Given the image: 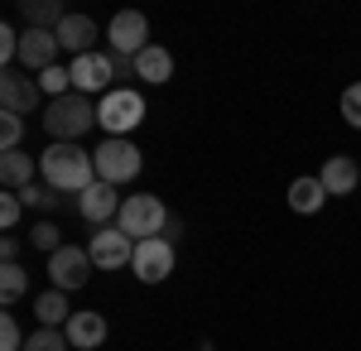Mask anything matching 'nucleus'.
<instances>
[{
    "label": "nucleus",
    "mask_w": 361,
    "mask_h": 351,
    "mask_svg": "<svg viewBox=\"0 0 361 351\" xmlns=\"http://www.w3.org/2000/svg\"><path fill=\"white\" fill-rule=\"evenodd\" d=\"M140 121H145V97L130 87H116V92H106V101H97V125L111 140H126Z\"/></svg>",
    "instance_id": "4"
},
{
    "label": "nucleus",
    "mask_w": 361,
    "mask_h": 351,
    "mask_svg": "<svg viewBox=\"0 0 361 351\" xmlns=\"http://www.w3.org/2000/svg\"><path fill=\"white\" fill-rule=\"evenodd\" d=\"M63 332H68V342L78 351H97L106 342V318H102V313H73Z\"/></svg>",
    "instance_id": "16"
},
{
    "label": "nucleus",
    "mask_w": 361,
    "mask_h": 351,
    "mask_svg": "<svg viewBox=\"0 0 361 351\" xmlns=\"http://www.w3.org/2000/svg\"><path fill=\"white\" fill-rule=\"evenodd\" d=\"M68 332H58V327H39V332H29L25 351H68Z\"/></svg>",
    "instance_id": "24"
},
{
    "label": "nucleus",
    "mask_w": 361,
    "mask_h": 351,
    "mask_svg": "<svg viewBox=\"0 0 361 351\" xmlns=\"http://www.w3.org/2000/svg\"><path fill=\"white\" fill-rule=\"evenodd\" d=\"M135 78L149 82V87H164V82L173 78V54H169V49H159V44H149V49L135 58Z\"/></svg>",
    "instance_id": "19"
},
{
    "label": "nucleus",
    "mask_w": 361,
    "mask_h": 351,
    "mask_svg": "<svg viewBox=\"0 0 361 351\" xmlns=\"http://www.w3.org/2000/svg\"><path fill=\"white\" fill-rule=\"evenodd\" d=\"M20 202H25V207H49V212H54L58 202H63V192H54L44 178H39V183H29V188L20 192Z\"/></svg>",
    "instance_id": "26"
},
{
    "label": "nucleus",
    "mask_w": 361,
    "mask_h": 351,
    "mask_svg": "<svg viewBox=\"0 0 361 351\" xmlns=\"http://www.w3.org/2000/svg\"><path fill=\"white\" fill-rule=\"evenodd\" d=\"M39 87H44V97H49V101H58V97H68V92H73V73H68L63 63H54V68H44V73H39Z\"/></svg>",
    "instance_id": "23"
},
{
    "label": "nucleus",
    "mask_w": 361,
    "mask_h": 351,
    "mask_svg": "<svg viewBox=\"0 0 361 351\" xmlns=\"http://www.w3.org/2000/svg\"><path fill=\"white\" fill-rule=\"evenodd\" d=\"M58 54H63V44H58L54 29H25V34H20V63H25L34 78H39L44 68H54Z\"/></svg>",
    "instance_id": "12"
},
{
    "label": "nucleus",
    "mask_w": 361,
    "mask_h": 351,
    "mask_svg": "<svg viewBox=\"0 0 361 351\" xmlns=\"http://www.w3.org/2000/svg\"><path fill=\"white\" fill-rule=\"evenodd\" d=\"M342 121H347L352 130H361V82H352V87L342 92Z\"/></svg>",
    "instance_id": "29"
},
{
    "label": "nucleus",
    "mask_w": 361,
    "mask_h": 351,
    "mask_svg": "<svg viewBox=\"0 0 361 351\" xmlns=\"http://www.w3.org/2000/svg\"><path fill=\"white\" fill-rule=\"evenodd\" d=\"M25 294H29L25 265H5V270H0V298H5V303H20Z\"/></svg>",
    "instance_id": "22"
},
{
    "label": "nucleus",
    "mask_w": 361,
    "mask_h": 351,
    "mask_svg": "<svg viewBox=\"0 0 361 351\" xmlns=\"http://www.w3.org/2000/svg\"><path fill=\"white\" fill-rule=\"evenodd\" d=\"M164 241H169V245H178V241H183V216H169V226H164Z\"/></svg>",
    "instance_id": "33"
},
{
    "label": "nucleus",
    "mask_w": 361,
    "mask_h": 351,
    "mask_svg": "<svg viewBox=\"0 0 361 351\" xmlns=\"http://www.w3.org/2000/svg\"><path fill=\"white\" fill-rule=\"evenodd\" d=\"M87 255H92V265H102V270H121V265H130L135 260V241L121 231V226H102L92 245H87Z\"/></svg>",
    "instance_id": "9"
},
{
    "label": "nucleus",
    "mask_w": 361,
    "mask_h": 351,
    "mask_svg": "<svg viewBox=\"0 0 361 351\" xmlns=\"http://www.w3.org/2000/svg\"><path fill=\"white\" fill-rule=\"evenodd\" d=\"M97 125V101H87L82 92H68V97H58V101H49L44 106V130L54 140H82L87 130Z\"/></svg>",
    "instance_id": "2"
},
{
    "label": "nucleus",
    "mask_w": 361,
    "mask_h": 351,
    "mask_svg": "<svg viewBox=\"0 0 361 351\" xmlns=\"http://www.w3.org/2000/svg\"><path fill=\"white\" fill-rule=\"evenodd\" d=\"M0 183H5V192H25L29 183H39V159L25 149L0 154Z\"/></svg>",
    "instance_id": "14"
},
{
    "label": "nucleus",
    "mask_w": 361,
    "mask_h": 351,
    "mask_svg": "<svg viewBox=\"0 0 361 351\" xmlns=\"http://www.w3.org/2000/svg\"><path fill=\"white\" fill-rule=\"evenodd\" d=\"M97 178L102 183H130V178H140V168H145V154H140L135 140H102L97 144Z\"/></svg>",
    "instance_id": "5"
},
{
    "label": "nucleus",
    "mask_w": 361,
    "mask_h": 351,
    "mask_svg": "<svg viewBox=\"0 0 361 351\" xmlns=\"http://www.w3.org/2000/svg\"><path fill=\"white\" fill-rule=\"evenodd\" d=\"M20 216H25L20 192H5V197H0V226H5V231H15V226H20Z\"/></svg>",
    "instance_id": "30"
},
{
    "label": "nucleus",
    "mask_w": 361,
    "mask_h": 351,
    "mask_svg": "<svg viewBox=\"0 0 361 351\" xmlns=\"http://www.w3.org/2000/svg\"><path fill=\"white\" fill-rule=\"evenodd\" d=\"M121 202H126V197L116 192V183H102V178H97V183L78 197V216H82V221H92V226L102 231L111 216H121Z\"/></svg>",
    "instance_id": "11"
},
{
    "label": "nucleus",
    "mask_w": 361,
    "mask_h": 351,
    "mask_svg": "<svg viewBox=\"0 0 361 351\" xmlns=\"http://www.w3.org/2000/svg\"><path fill=\"white\" fill-rule=\"evenodd\" d=\"M39 101H44V87H39V78L5 68V78H0V106L10 111V116H29Z\"/></svg>",
    "instance_id": "10"
},
{
    "label": "nucleus",
    "mask_w": 361,
    "mask_h": 351,
    "mask_svg": "<svg viewBox=\"0 0 361 351\" xmlns=\"http://www.w3.org/2000/svg\"><path fill=\"white\" fill-rule=\"evenodd\" d=\"M0 260H5V265H20V241H15V236L0 241Z\"/></svg>",
    "instance_id": "32"
},
{
    "label": "nucleus",
    "mask_w": 361,
    "mask_h": 351,
    "mask_svg": "<svg viewBox=\"0 0 361 351\" xmlns=\"http://www.w3.org/2000/svg\"><path fill=\"white\" fill-rule=\"evenodd\" d=\"M29 245H34V250H49V255H54V250H63V236H58V226L54 221H34V226H29Z\"/></svg>",
    "instance_id": "25"
},
{
    "label": "nucleus",
    "mask_w": 361,
    "mask_h": 351,
    "mask_svg": "<svg viewBox=\"0 0 361 351\" xmlns=\"http://www.w3.org/2000/svg\"><path fill=\"white\" fill-rule=\"evenodd\" d=\"M116 226H121L135 245L140 241H154V236H164V226H169V207L154 197V192H135V197H126V202H121Z\"/></svg>",
    "instance_id": "3"
},
{
    "label": "nucleus",
    "mask_w": 361,
    "mask_h": 351,
    "mask_svg": "<svg viewBox=\"0 0 361 351\" xmlns=\"http://www.w3.org/2000/svg\"><path fill=\"white\" fill-rule=\"evenodd\" d=\"M25 20H29V29H49V25L58 29L68 20V10L58 0H25Z\"/></svg>",
    "instance_id": "21"
},
{
    "label": "nucleus",
    "mask_w": 361,
    "mask_h": 351,
    "mask_svg": "<svg viewBox=\"0 0 361 351\" xmlns=\"http://www.w3.org/2000/svg\"><path fill=\"white\" fill-rule=\"evenodd\" d=\"M20 140H25V116L0 111V144H5V154H10V149H20Z\"/></svg>",
    "instance_id": "27"
},
{
    "label": "nucleus",
    "mask_w": 361,
    "mask_h": 351,
    "mask_svg": "<svg viewBox=\"0 0 361 351\" xmlns=\"http://www.w3.org/2000/svg\"><path fill=\"white\" fill-rule=\"evenodd\" d=\"M0 63H20V29L0 25Z\"/></svg>",
    "instance_id": "31"
},
{
    "label": "nucleus",
    "mask_w": 361,
    "mask_h": 351,
    "mask_svg": "<svg viewBox=\"0 0 361 351\" xmlns=\"http://www.w3.org/2000/svg\"><path fill=\"white\" fill-rule=\"evenodd\" d=\"M54 34H58V44H63V49H68L73 58L92 54V44H97V25H92L87 15H68V20H63Z\"/></svg>",
    "instance_id": "17"
},
{
    "label": "nucleus",
    "mask_w": 361,
    "mask_h": 351,
    "mask_svg": "<svg viewBox=\"0 0 361 351\" xmlns=\"http://www.w3.org/2000/svg\"><path fill=\"white\" fill-rule=\"evenodd\" d=\"M173 245L164 236H154V241H140L135 245V260H130V270H135L140 284H164L169 274H173Z\"/></svg>",
    "instance_id": "8"
},
{
    "label": "nucleus",
    "mask_w": 361,
    "mask_h": 351,
    "mask_svg": "<svg viewBox=\"0 0 361 351\" xmlns=\"http://www.w3.org/2000/svg\"><path fill=\"white\" fill-rule=\"evenodd\" d=\"M39 178L49 183L54 192H73V197H82L92 183H97V159L87 154L82 144H68V140H54L44 154H39Z\"/></svg>",
    "instance_id": "1"
},
{
    "label": "nucleus",
    "mask_w": 361,
    "mask_h": 351,
    "mask_svg": "<svg viewBox=\"0 0 361 351\" xmlns=\"http://www.w3.org/2000/svg\"><path fill=\"white\" fill-rule=\"evenodd\" d=\"M318 178H323V188H328V197H347V192H357V183H361V168H357V159H347V154H333V159L318 168Z\"/></svg>",
    "instance_id": "15"
},
{
    "label": "nucleus",
    "mask_w": 361,
    "mask_h": 351,
    "mask_svg": "<svg viewBox=\"0 0 361 351\" xmlns=\"http://www.w3.org/2000/svg\"><path fill=\"white\" fill-rule=\"evenodd\" d=\"M34 318H39V327H68V294L63 289H49V294L34 298Z\"/></svg>",
    "instance_id": "20"
},
{
    "label": "nucleus",
    "mask_w": 361,
    "mask_h": 351,
    "mask_svg": "<svg viewBox=\"0 0 361 351\" xmlns=\"http://www.w3.org/2000/svg\"><path fill=\"white\" fill-rule=\"evenodd\" d=\"M323 202H328V188H323V178H318V173H304V178H294V183H289V207H294L299 216H313Z\"/></svg>",
    "instance_id": "18"
},
{
    "label": "nucleus",
    "mask_w": 361,
    "mask_h": 351,
    "mask_svg": "<svg viewBox=\"0 0 361 351\" xmlns=\"http://www.w3.org/2000/svg\"><path fill=\"white\" fill-rule=\"evenodd\" d=\"M49 279H54V289L63 294H78L87 279H92V255H87L82 245H63L49 255Z\"/></svg>",
    "instance_id": "7"
},
{
    "label": "nucleus",
    "mask_w": 361,
    "mask_h": 351,
    "mask_svg": "<svg viewBox=\"0 0 361 351\" xmlns=\"http://www.w3.org/2000/svg\"><path fill=\"white\" fill-rule=\"evenodd\" d=\"M25 327L15 323V318H10V313H5V318H0V351H25Z\"/></svg>",
    "instance_id": "28"
},
{
    "label": "nucleus",
    "mask_w": 361,
    "mask_h": 351,
    "mask_svg": "<svg viewBox=\"0 0 361 351\" xmlns=\"http://www.w3.org/2000/svg\"><path fill=\"white\" fill-rule=\"evenodd\" d=\"M106 44H111V54H121V58H140L145 49H149V20H145L140 10H121V15H111Z\"/></svg>",
    "instance_id": "6"
},
{
    "label": "nucleus",
    "mask_w": 361,
    "mask_h": 351,
    "mask_svg": "<svg viewBox=\"0 0 361 351\" xmlns=\"http://www.w3.org/2000/svg\"><path fill=\"white\" fill-rule=\"evenodd\" d=\"M68 73H73V92H82V97L102 92V87L116 78V68H111V58H106V54H82V58H73V63H68Z\"/></svg>",
    "instance_id": "13"
}]
</instances>
